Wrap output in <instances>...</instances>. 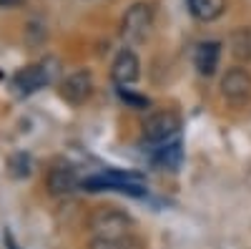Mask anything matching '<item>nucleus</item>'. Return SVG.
Segmentation results:
<instances>
[{
    "label": "nucleus",
    "mask_w": 251,
    "mask_h": 249,
    "mask_svg": "<svg viewBox=\"0 0 251 249\" xmlns=\"http://www.w3.org/2000/svg\"><path fill=\"white\" fill-rule=\"evenodd\" d=\"M88 226L93 237H106V239H121V237H133L136 221L131 214H126L118 206H98L88 217Z\"/></svg>",
    "instance_id": "obj_1"
},
{
    "label": "nucleus",
    "mask_w": 251,
    "mask_h": 249,
    "mask_svg": "<svg viewBox=\"0 0 251 249\" xmlns=\"http://www.w3.org/2000/svg\"><path fill=\"white\" fill-rule=\"evenodd\" d=\"M80 189L91 192V194H96V192H121V194H131V196L146 194L143 179L131 171H106V174L88 176L80 181Z\"/></svg>",
    "instance_id": "obj_2"
},
{
    "label": "nucleus",
    "mask_w": 251,
    "mask_h": 249,
    "mask_svg": "<svg viewBox=\"0 0 251 249\" xmlns=\"http://www.w3.org/2000/svg\"><path fill=\"white\" fill-rule=\"evenodd\" d=\"M58 76V60L55 58H46L35 66H25L20 68L15 76H13V88L20 93V96H30L40 88H46L48 83H53Z\"/></svg>",
    "instance_id": "obj_3"
},
{
    "label": "nucleus",
    "mask_w": 251,
    "mask_h": 249,
    "mask_svg": "<svg viewBox=\"0 0 251 249\" xmlns=\"http://www.w3.org/2000/svg\"><path fill=\"white\" fill-rule=\"evenodd\" d=\"M153 28V5L151 3H133L121 20V38L126 43H141Z\"/></svg>",
    "instance_id": "obj_4"
},
{
    "label": "nucleus",
    "mask_w": 251,
    "mask_h": 249,
    "mask_svg": "<svg viewBox=\"0 0 251 249\" xmlns=\"http://www.w3.org/2000/svg\"><path fill=\"white\" fill-rule=\"evenodd\" d=\"M181 129V116L176 111H153L143 118V136L153 143L171 141Z\"/></svg>",
    "instance_id": "obj_5"
},
{
    "label": "nucleus",
    "mask_w": 251,
    "mask_h": 249,
    "mask_svg": "<svg viewBox=\"0 0 251 249\" xmlns=\"http://www.w3.org/2000/svg\"><path fill=\"white\" fill-rule=\"evenodd\" d=\"M60 98L71 103V106H83L91 96H93V76L91 71H75L60 81L58 88Z\"/></svg>",
    "instance_id": "obj_6"
},
{
    "label": "nucleus",
    "mask_w": 251,
    "mask_h": 249,
    "mask_svg": "<svg viewBox=\"0 0 251 249\" xmlns=\"http://www.w3.org/2000/svg\"><path fill=\"white\" fill-rule=\"evenodd\" d=\"M221 96L234 103V106H244L251 101V73L246 68H231L221 78Z\"/></svg>",
    "instance_id": "obj_7"
},
{
    "label": "nucleus",
    "mask_w": 251,
    "mask_h": 249,
    "mask_svg": "<svg viewBox=\"0 0 251 249\" xmlns=\"http://www.w3.org/2000/svg\"><path fill=\"white\" fill-rule=\"evenodd\" d=\"M46 186H48V194L50 196H68L75 189H80V179H78L73 166L58 164V166H53V169L48 171Z\"/></svg>",
    "instance_id": "obj_8"
},
{
    "label": "nucleus",
    "mask_w": 251,
    "mask_h": 249,
    "mask_svg": "<svg viewBox=\"0 0 251 249\" xmlns=\"http://www.w3.org/2000/svg\"><path fill=\"white\" fill-rule=\"evenodd\" d=\"M141 76V60L138 55L131 51V48H123L116 60H113V66H111V78L116 86H131V83H136Z\"/></svg>",
    "instance_id": "obj_9"
},
{
    "label": "nucleus",
    "mask_w": 251,
    "mask_h": 249,
    "mask_svg": "<svg viewBox=\"0 0 251 249\" xmlns=\"http://www.w3.org/2000/svg\"><path fill=\"white\" fill-rule=\"evenodd\" d=\"M219 60H221V43L219 40H203L199 43L196 53H194V66L199 71V76H214L219 68Z\"/></svg>",
    "instance_id": "obj_10"
},
{
    "label": "nucleus",
    "mask_w": 251,
    "mask_h": 249,
    "mask_svg": "<svg viewBox=\"0 0 251 249\" xmlns=\"http://www.w3.org/2000/svg\"><path fill=\"white\" fill-rule=\"evenodd\" d=\"M181 159H183L181 141H171V143L166 141L163 146H158L156 154H153V161L158 166H163V169H171V171H176L178 166H181Z\"/></svg>",
    "instance_id": "obj_11"
},
{
    "label": "nucleus",
    "mask_w": 251,
    "mask_h": 249,
    "mask_svg": "<svg viewBox=\"0 0 251 249\" xmlns=\"http://www.w3.org/2000/svg\"><path fill=\"white\" fill-rule=\"evenodd\" d=\"M228 46H231V55L236 60H251V28H239L231 33V40H228Z\"/></svg>",
    "instance_id": "obj_12"
},
{
    "label": "nucleus",
    "mask_w": 251,
    "mask_h": 249,
    "mask_svg": "<svg viewBox=\"0 0 251 249\" xmlns=\"http://www.w3.org/2000/svg\"><path fill=\"white\" fill-rule=\"evenodd\" d=\"M188 10L199 20H216L224 13V0H188Z\"/></svg>",
    "instance_id": "obj_13"
},
{
    "label": "nucleus",
    "mask_w": 251,
    "mask_h": 249,
    "mask_svg": "<svg viewBox=\"0 0 251 249\" xmlns=\"http://www.w3.org/2000/svg\"><path fill=\"white\" fill-rule=\"evenodd\" d=\"M88 249H141V242L136 237H121V239L93 237L88 242Z\"/></svg>",
    "instance_id": "obj_14"
},
{
    "label": "nucleus",
    "mask_w": 251,
    "mask_h": 249,
    "mask_svg": "<svg viewBox=\"0 0 251 249\" xmlns=\"http://www.w3.org/2000/svg\"><path fill=\"white\" fill-rule=\"evenodd\" d=\"M30 171H33V161H30L28 154L20 151V154H13V156L8 159V174H10L13 179H28Z\"/></svg>",
    "instance_id": "obj_15"
},
{
    "label": "nucleus",
    "mask_w": 251,
    "mask_h": 249,
    "mask_svg": "<svg viewBox=\"0 0 251 249\" xmlns=\"http://www.w3.org/2000/svg\"><path fill=\"white\" fill-rule=\"evenodd\" d=\"M116 91H118V98H121L128 109L143 111V109H149V106H151V98H146V96H141V93H133L131 88H126V86H118Z\"/></svg>",
    "instance_id": "obj_16"
},
{
    "label": "nucleus",
    "mask_w": 251,
    "mask_h": 249,
    "mask_svg": "<svg viewBox=\"0 0 251 249\" xmlns=\"http://www.w3.org/2000/svg\"><path fill=\"white\" fill-rule=\"evenodd\" d=\"M23 3H25V0H0V8H18Z\"/></svg>",
    "instance_id": "obj_17"
}]
</instances>
